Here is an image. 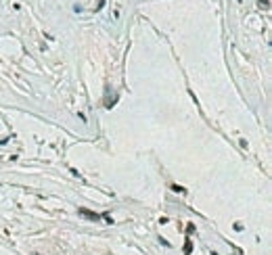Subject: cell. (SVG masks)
I'll list each match as a JSON object with an SVG mask.
<instances>
[{
  "instance_id": "1",
  "label": "cell",
  "mask_w": 272,
  "mask_h": 255,
  "mask_svg": "<svg viewBox=\"0 0 272 255\" xmlns=\"http://www.w3.org/2000/svg\"><path fill=\"white\" fill-rule=\"evenodd\" d=\"M78 213H80V215H84V217H86V220H90V222H100V220H107V224H111V222H113L109 215H100V213L88 211L86 207H80V209H78Z\"/></svg>"
},
{
  "instance_id": "2",
  "label": "cell",
  "mask_w": 272,
  "mask_h": 255,
  "mask_svg": "<svg viewBox=\"0 0 272 255\" xmlns=\"http://www.w3.org/2000/svg\"><path fill=\"white\" fill-rule=\"evenodd\" d=\"M258 6L264 8V11H268L270 8V0H258Z\"/></svg>"
},
{
  "instance_id": "3",
  "label": "cell",
  "mask_w": 272,
  "mask_h": 255,
  "mask_svg": "<svg viewBox=\"0 0 272 255\" xmlns=\"http://www.w3.org/2000/svg\"><path fill=\"white\" fill-rule=\"evenodd\" d=\"M103 4H105V0H98V4H96V11H98V8H103Z\"/></svg>"
}]
</instances>
